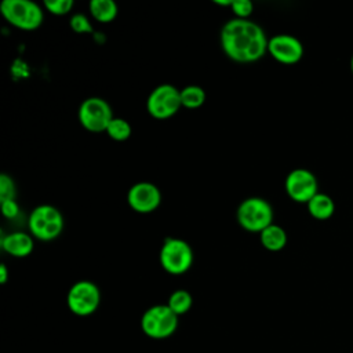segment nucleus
Masks as SVG:
<instances>
[{
    "label": "nucleus",
    "mask_w": 353,
    "mask_h": 353,
    "mask_svg": "<svg viewBox=\"0 0 353 353\" xmlns=\"http://www.w3.org/2000/svg\"><path fill=\"white\" fill-rule=\"evenodd\" d=\"M161 201V193L154 183L138 182L127 193L128 205L139 214H149L157 210Z\"/></svg>",
    "instance_id": "nucleus-12"
},
{
    "label": "nucleus",
    "mask_w": 353,
    "mask_h": 353,
    "mask_svg": "<svg viewBox=\"0 0 353 353\" xmlns=\"http://www.w3.org/2000/svg\"><path fill=\"white\" fill-rule=\"evenodd\" d=\"M268 52L280 63L294 65L303 57V46L292 34L281 33L269 39Z\"/></svg>",
    "instance_id": "nucleus-11"
},
{
    "label": "nucleus",
    "mask_w": 353,
    "mask_h": 353,
    "mask_svg": "<svg viewBox=\"0 0 353 353\" xmlns=\"http://www.w3.org/2000/svg\"><path fill=\"white\" fill-rule=\"evenodd\" d=\"M1 15L12 26L22 30H34L43 23V10L30 0H4L0 4Z\"/></svg>",
    "instance_id": "nucleus-3"
},
{
    "label": "nucleus",
    "mask_w": 353,
    "mask_h": 353,
    "mask_svg": "<svg viewBox=\"0 0 353 353\" xmlns=\"http://www.w3.org/2000/svg\"><path fill=\"white\" fill-rule=\"evenodd\" d=\"M0 245L7 254L17 258H25L30 255L34 248L32 236L23 232H15V233L3 236Z\"/></svg>",
    "instance_id": "nucleus-13"
},
{
    "label": "nucleus",
    "mask_w": 353,
    "mask_h": 353,
    "mask_svg": "<svg viewBox=\"0 0 353 353\" xmlns=\"http://www.w3.org/2000/svg\"><path fill=\"white\" fill-rule=\"evenodd\" d=\"M70 28L76 33H92V25L84 14H74L70 18Z\"/></svg>",
    "instance_id": "nucleus-22"
},
{
    "label": "nucleus",
    "mask_w": 353,
    "mask_h": 353,
    "mask_svg": "<svg viewBox=\"0 0 353 353\" xmlns=\"http://www.w3.org/2000/svg\"><path fill=\"white\" fill-rule=\"evenodd\" d=\"M259 240H261V244L266 250L276 252V251H280L285 247L287 233L281 226L272 223L270 226H268L266 229H263L259 233Z\"/></svg>",
    "instance_id": "nucleus-15"
},
{
    "label": "nucleus",
    "mask_w": 353,
    "mask_h": 353,
    "mask_svg": "<svg viewBox=\"0 0 353 353\" xmlns=\"http://www.w3.org/2000/svg\"><path fill=\"white\" fill-rule=\"evenodd\" d=\"M1 212L6 218L14 219L19 214V207H18V204L14 199L12 200H6V201H1Z\"/></svg>",
    "instance_id": "nucleus-24"
},
{
    "label": "nucleus",
    "mask_w": 353,
    "mask_h": 353,
    "mask_svg": "<svg viewBox=\"0 0 353 353\" xmlns=\"http://www.w3.org/2000/svg\"><path fill=\"white\" fill-rule=\"evenodd\" d=\"M265 30L251 19L233 18L221 29V47L228 58L240 63L261 59L268 52Z\"/></svg>",
    "instance_id": "nucleus-1"
},
{
    "label": "nucleus",
    "mask_w": 353,
    "mask_h": 353,
    "mask_svg": "<svg viewBox=\"0 0 353 353\" xmlns=\"http://www.w3.org/2000/svg\"><path fill=\"white\" fill-rule=\"evenodd\" d=\"M88 7L92 18L102 23L112 22L117 15V4L113 0H91Z\"/></svg>",
    "instance_id": "nucleus-16"
},
{
    "label": "nucleus",
    "mask_w": 353,
    "mask_h": 353,
    "mask_svg": "<svg viewBox=\"0 0 353 353\" xmlns=\"http://www.w3.org/2000/svg\"><path fill=\"white\" fill-rule=\"evenodd\" d=\"M15 197V183L7 174L0 175V201L12 200Z\"/></svg>",
    "instance_id": "nucleus-21"
},
{
    "label": "nucleus",
    "mask_w": 353,
    "mask_h": 353,
    "mask_svg": "<svg viewBox=\"0 0 353 353\" xmlns=\"http://www.w3.org/2000/svg\"><path fill=\"white\" fill-rule=\"evenodd\" d=\"M192 303H193V299H192L190 292H188L186 290H176L170 295L167 306L176 316H181V314H185L186 312H189V309L192 307Z\"/></svg>",
    "instance_id": "nucleus-17"
},
{
    "label": "nucleus",
    "mask_w": 353,
    "mask_h": 353,
    "mask_svg": "<svg viewBox=\"0 0 353 353\" xmlns=\"http://www.w3.org/2000/svg\"><path fill=\"white\" fill-rule=\"evenodd\" d=\"M160 265L170 274H182L189 270L193 263V251L190 245L175 237H167L160 250Z\"/></svg>",
    "instance_id": "nucleus-6"
},
{
    "label": "nucleus",
    "mask_w": 353,
    "mask_h": 353,
    "mask_svg": "<svg viewBox=\"0 0 353 353\" xmlns=\"http://www.w3.org/2000/svg\"><path fill=\"white\" fill-rule=\"evenodd\" d=\"M7 279H8V269L6 263H0V283L6 284Z\"/></svg>",
    "instance_id": "nucleus-25"
},
{
    "label": "nucleus",
    "mask_w": 353,
    "mask_h": 353,
    "mask_svg": "<svg viewBox=\"0 0 353 353\" xmlns=\"http://www.w3.org/2000/svg\"><path fill=\"white\" fill-rule=\"evenodd\" d=\"M309 214L319 221L330 219L335 212V203L334 200L325 193H317L307 204Z\"/></svg>",
    "instance_id": "nucleus-14"
},
{
    "label": "nucleus",
    "mask_w": 353,
    "mask_h": 353,
    "mask_svg": "<svg viewBox=\"0 0 353 353\" xmlns=\"http://www.w3.org/2000/svg\"><path fill=\"white\" fill-rule=\"evenodd\" d=\"M79 120L90 132H106L109 123L113 120V112L105 99L90 97L79 108Z\"/></svg>",
    "instance_id": "nucleus-9"
},
{
    "label": "nucleus",
    "mask_w": 353,
    "mask_h": 353,
    "mask_svg": "<svg viewBox=\"0 0 353 353\" xmlns=\"http://www.w3.org/2000/svg\"><path fill=\"white\" fill-rule=\"evenodd\" d=\"M29 232L41 241L57 239L63 229V216L59 210L50 204L36 207L28 221Z\"/></svg>",
    "instance_id": "nucleus-4"
},
{
    "label": "nucleus",
    "mask_w": 353,
    "mask_h": 353,
    "mask_svg": "<svg viewBox=\"0 0 353 353\" xmlns=\"http://www.w3.org/2000/svg\"><path fill=\"white\" fill-rule=\"evenodd\" d=\"M230 8L236 15V18L248 19V17L252 14L254 4L250 0H233Z\"/></svg>",
    "instance_id": "nucleus-23"
},
{
    "label": "nucleus",
    "mask_w": 353,
    "mask_h": 353,
    "mask_svg": "<svg viewBox=\"0 0 353 353\" xmlns=\"http://www.w3.org/2000/svg\"><path fill=\"white\" fill-rule=\"evenodd\" d=\"M131 125L127 120L120 119V117H113V120L109 123L108 128H106V134L119 142L127 141L131 137Z\"/></svg>",
    "instance_id": "nucleus-19"
},
{
    "label": "nucleus",
    "mask_w": 353,
    "mask_h": 353,
    "mask_svg": "<svg viewBox=\"0 0 353 353\" xmlns=\"http://www.w3.org/2000/svg\"><path fill=\"white\" fill-rule=\"evenodd\" d=\"M350 70H352V74H353V54H352V58H350Z\"/></svg>",
    "instance_id": "nucleus-26"
},
{
    "label": "nucleus",
    "mask_w": 353,
    "mask_h": 353,
    "mask_svg": "<svg viewBox=\"0 0 353 353\" xmlns=\"http://www.w3.org/2000/svg\"><path fill=\"white\" fill-rule=\"evenodd\" d=\"M181 106V90L172 84L157 85L146 101V109L149 114L159 120L172 117Z\"/></svg>",
    "instance_id": "nucleus-8"
},
{
    "label": "nucleus",
    "mask_w": 353,
    "mask_h": 353,
    "mask_svg": "<svg viewBox=\"0 0 353 353\" xmlns=\"http://www.w3.org/2000/svg\"><path fill=\"white\" fill-rule=\"evenodd\" d=\"M66 303L73 314L81 317L90 316L99 307L101 291L92 281H77L68 291Z\"/></svg>",
    "instance_id": "nucleus-7"
},
{
    "label": "nucleus",
    "mask_w": 353,
    "mask_h": 353,
    "mask_svg": "<svg viewBox=\"0 0 353 353\" xmlns=\"http://www.w3.org/2000/svg\"><path fill=\"white\" fill-rule=\"evenodd\" d=\"M73 0H46L44 7L54 15H65L73 8Z\"/></svg>",
    "instance_id": "nucleus-20"
},
{
    "label": "nucleus",
    "mask_w": 353,
    "mask_h": 353,
    "mask_svg": "<svg viewBox=\"0 0 353 353\" xmlns=\"http://www.w3.org/2000/svg\"><path fill=\"white\" fill-rule=\"evenodd\" d=\"M285 192L296 203L307 204L319 193L316 175L306 168H295L285 178Z\"/></svg>",
    "instance_id": "nucleus-10"
},
{
    "label": "nucleus",
    "mask_w": 353,
    "mask_h": 353,
    "mask_svg": "<svg viewBox=\"0 0 353 353\" xmlns=\"http://www.w3.org/2000/svg\"><path fill=\"white\" fill-rule=\"evenodd\" d=\"M178 327V316L167 305H154L143 312L141 328L152 339L171 336Z\"/></svg>",
    "instance_id": "nucleus-5"
},
{
    "label": "nucleus",
    "mask_w": 353,
    "mask_h": 353,
    "mask_svg": "<svg viewBox=\"0 0 353 353\" xmlns=\"http://www.w3.org/2000/svg\"><path fill=\"white\" fill-rule=\"evenodd\" d=\"M239 225L251 233H261L273 223V208L262 197H248L237 208Z\"/></svg>",
    "instance_id": "nucleus-2"
},
{
    "label": "nucleus",
    "mask_w": 353,
    "mask_h": 353,
    "mask_svg": "<svg viewBox=\"0 0 353 353\" xmlns=\"http://www.w3.org/2000/svg\"><path fill=\"white\" fill-rule=\"evenodd\" d=\"M205 101V92L199 85H186L181 90L182 106L188 109H197Z\"/></svg>",
    "instance_id": "nucleus-18"
}]
</instances>
